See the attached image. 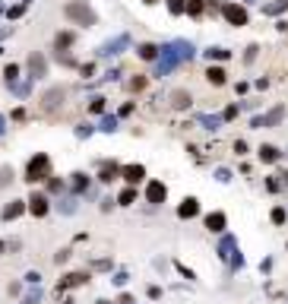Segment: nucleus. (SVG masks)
Listing matches in <instances>:
<instances>
[{"label": "nucleus", "instance_id": "nucleus-59", "mask_svg": "<svg viewBox=\"0 0 288 304\" xmlns=\"http://www.w3.org/2000/svg\"><path fill=\"white\" fill-rule=\"evenodd\" d=\"M6 251V241H0V254H3Z\"/></svg>", "mask_w": 288, "mask_h": 304}, {"label": "nucleus", "instance_id": "nucleus-63", "mask_svg": "<svg viewBox=\"0 0 288 304\" xmlns=\"http://www.w3.org/2000/svg\"><path fill=\"white\" fill-rule=\"evenodd\" d=\"M0 54H3V48H0Z\"/></svg>", "mask_w": 288, "mask_h": 304}, {"label": "nucleus", "instance_id": "nucleus-24", "mask_svg": "<svg viewBox=\"0 0 288 304\" xmlns=\"http://www.w3.org/2000/svg\"><path fill=\"white\" fill-rule=\"evenodd\" d=\"M238 251V241L231 238V234H225L222 238V244H219V257H222V260H231V254Z\"/></svg>", "mask_w": 288, "mask_h": 304}, {"label": "nucleus", "instance_id": "nucleus-50", "mask_svg": "<svg viewBox=\"0 0 288 304\" xmlns=\"http://www.w3.org/2000/svg\"><path fill=\"white\" fill-rule=\"evenodd\" d=\"M111 266H114L111 260H95V263H92V269H111Z\"/></svg>", "mask_w": 288, "mask_h": 304}, {"label": "nucleus", "instance_id": "nucleus-11", "mask_svg": "<svg viewBox=\"0 0 288 304\" xmlns=\"http://www.w3.org/2000/svg\"><path fill=\"white\" fill-rule=\"evenodd\" d=\"M203 225H206V232L222 234L225 228H228V215H225L222 209H216V212H206V215H203Z\"/></svg>", "mask_w": 288, "mask_h": 304}, {"label": "nucleus", "instance_id": "nucleus-19", "mask_svg": "<svg viewBox=\"0 0 288 304\" xmlns=\"http://www.w3.org/2000/svg\"><path fill=\"white\" fill-rule=\"evenodd\" d=\"M127 45H130V38H127V35H117L114 42H105L98 54H102V57H111V54H120V51L127 48Z\"/></svg>", "mask_w": 288, "mask_h": 304}, {"label": "nucleus", "instance_id": "nucleus-51", "mask_svg": "<svg viewBox=\"0 0 288 304\" xmlns=\"http://www.w3.org/2000/svg\"><path fill=\"white\" fill-rule=\"evenodd\" d=\"M114 203H117V197H105V200H102V212H108Z\"/></svg>", "mask_w": 288, "mask_h": 304}, {"label": "nucleus", "instance_id": "nucleus-34", "mask_svg": "<svg viewBox=\"0 0 288 304\" xmlns=\"http://www.w3.org/2000/svg\"><path fill=\"white\" fill-rule=\"evenodd\" d=\"M269 219H272V225H285V219H288V212L282 206H272V212H269Z\"/></svg>", "mask_w": 288, "mask_h": 304}, {"label": "nucleus", "instance_id": "nucleus-26", "mask_svg": "<svg viewBox=\"0 0 288 304\" xmlns=\"http://www.w3.org/2000/svg\"><path fill=\"white\" fill-rule=\"evenodd\" d=\"M203 54H206V60H209V64H212V60H216V64L231 60V51H228V48H209V51H203Z\"/></svg>", "mask_w": 288, "mask_h": 304}, {"label": "nucleus", "instance_id": "nucleus-13", "mask_svg": "<svg viewBox=\"0 0 288 304\" xmlns=\"http://www.w3.org/2000/svg\"><path fill=\"white\" fill-rule=\"evenodd\" d=\"M199 215V200L197 197H184L177 206V219H197Z\"/></svg>", "mask_w": 288, "mask_h": 304}, {"label": "nucleus", "instance_id": "nucleus-28", "mask_svg": "<svg viewBox=\"0 0 288 304\" xmlns=\"http://www.w3.org/2000/svg\"><path fill=\"white\" fill-rule=\"evenodd\" d=\"M117 124H120L117 114H105L102 124H98V130H102V133H114V130H117Z\"/></svg>", "mask_w": 288, "mask_h": 304}, {"label": "nucleus", "instance_id": "nucleus-17", "mask_svg": "<svg viewBox=\"0 0 288 304\" xmlns=\"http://www.w3.org/2000/svg\"><path fill=\"white\" fill-rule=\"evenodd\" d=\"M22 212H29V203H25V200H10V203L3 206V219H6V222L19 219Z\"/></svg>", "mask_w": 288, "mask_h": 304}, {"label": "nucleus", "instance_id": "nucleus-25", "mask_svg": "<svg viewBox=\"0 0 288 304\" xmlns=\"http://www.w3.org/2000/svg\"><path fill=\"white\" fill-rule=\"evenodd\" d=\"M57 209H60V212H64V215H73V212H76V209H79V197H76V193H73V197H60Z\"/></svg>", "mask_w": 288, "mask_h": 304}, {"label": "nucleus", "instance_id": "nucleus-52", "mask_svg": "<svg viewBox=\"0 0 288 304\" xmlns=\"http://www.w3.org/2000/svg\"><path fill=\"white\" fill-rule=\"evenodd\" d=\"M206 6H209V10H219V13H222V6H225V0H206Z\"/></svg>", "mask_w": 288, "mask_h": 304}, {"label": "nucleus", "instance_id": "nucleus-41", "mask_svg": "<svg viewBox=\"0 0 288 304\" xmlns=\"http://www.w3.org/2000/svg\"><path fill=\"white\" fill-rule=\"evenodd\" d=\"M25 282H29V285H38V282H42V273H38V269H29V273H25Z\"/></svg>", "mask_w": 288, "mask_h": 304}, {"label": "nucleus", "instance_id": "nucleus-3", "mask_svg": "<svg viewBox=\"0 0 288 304\" xmlns=\"http://www.w3.org/2000/svg\"><path fill=\"white\" fill-rule=\"evenodd\" d=\"M64 101H66V89H64V86H51V89H44L42 98H38V111H42V114H54V111L64 108Z\"/></svg>", "mask_w": 288, "mask_h": 304}, {"label": "nucleus", "instance_id": "nucleus-54", "mask_svg": "<svg viewBox=\"0 0 288 304\" xmlns=\"http://www.w3.org/2000/svg\"><path fill=\"white\" fill-rule=\"evenodd\" d=\"M127 279H130L127 273H117V276H114V285H127Z\"/></svg>", "mask_w": 288, "mask_h": 304}, {"label": "nucleus", "instance_id": "nucleus-1", "mask_svg": "<svg viewBox=\"0 0 288 304\" xmlns=\"http://www.w3.org/2000/svg\"><path fill=\"white\" fill-rule=\"evenodd\" d=\"M51 174H54V165H51V155L48 152H35L29 162H25V181H29L32 187L44 184Z\"/></svg>", "mask_w": 288, "mask_h": 304}, {"label": "nucleus", "instance_id": "nucleus-38", "mask_svg": "<svg viewBox=\"0 0 288 304\" xmlns=\"http://www.w3.org/2000/svg\"><path fill=\"white\" fill-rule=\"evenodd\" d=\"M238 114H241V105H228V108L222 111V117H225V120H234Z\"/></svg>", "mask_w": 288, "mask_h": 304}, {"label": "nucleus", "instance_id": "nucleus-48", "mask_svg": "<svg viewBox=\"0 0 288 304\" xmlns=\"http://www.w3.org/2000/svg\"><path fill=\"white\" fill-rule=\"evenodd\" d=\"M25 117H29V114H25V108H16V111L10 114V120H16V124H22Z\"/></svg>", "mask_w": 288, "mask_h": 304}, {"label": "nucleus", "instance_id": "nucleus-22", "mask_svg": "<svg viewBox=\"0 0 288 304\" xmlns=\"http://www.w3.org/2000/svg\"><path fill=\"white\" fill-rule=\"evenodd\" d=\"M158 54H162V48H158V45H152V42L136 45V57L139 60H158Z\"/></svg>", "mask_w": 288, "mask_h": 304}, {"label": "nucleus", "instance_id": "nucleus-30", "mask_svg": "<svg viewBox=\"0 0 288 304\" xmlns=\"http://www.w3.org/2000/svg\"><path fill=\"white\" fill-rule=\"evenodd\" d=\"M285 10H288V0H276V3H266V6H263L266 16H282Z\"/></svg>", "mask_w": 288, "mask_h": 304}, {"label": "nucleus", "instance_id": "nucleus-47", "mask_svg": "<svg viewBox=\"0 0 288 304\" xmlns=\"http://www.w3.org/2000/svg\"><path fill=\"white\" fill-rule=\"evenodd\" d=\"M76 70H79V76H92V73H95V64H79Z\"/></svg>", "mask_w": 288, "mask_h": 304}, {"label": "nucleus", "instance_id": "nucleus-39", "mask_svg": "<svg viewBox=\"0 0 288 304\" xmlns=\"http://www.w3.org/2000/svg\"><path fill=\"white\" fill-rule=\"evenodd\" d=\"M38 301H42V288L35 285V292H29V295H25V298H22V304H38Z\"/></svg>", "mask_w": 288, "mask_h": 304}, {"label": "nucleus", "instance_id": "nucleus-4", "mask_svg": "<svg viewBox=\"0 0 288 304\" xmlns=\"http://www.w3.org/2000/svg\"><path fill=\"white\" fill-rule=\"evenodd\" d=\"M222 19L228 25H234V29H244L247 23H250V13H247L244 3H238V0H225L222 6Z\"/></svg>", "mask_w": 288, "mask_h": 304}, {"label": "nucleus", "instance_id": "nucleus-31", "mask_svg": "<svg viewBox=\"0 0 288 304\" xmlns=\"http://www.w3.org/2000/svg\"><path fill=\"white\" fill-rule=\"evenodd\" d=\"M44 184H48V193H64V190H66V181H64V178H54V174H51Z\"/></svg>", "mask_w": 288, "mask_h": 304}, {"label": "nucleus", "instance_id": "nucleus-57", "mask_svg": "<svg viewBox=\"0 0 288 304\" xmlns=\"http://www.w3.org/2000/svg\"><path fill=\"white\" fill-rule=\"evenodd\" d=\"M3 124H6V117H0V133H3V130H6V127H3Z\"/></svg>", "mask_w": 288, "mask_h": 304}, {"label": "nucleus", "instance_id": "nucleus-61", "mask_svg": "<svg viewBox=\"0 0 288 304\" xmlns=\"http://www.w3.org/2000/svg\"><path fill=\"white\" fill-rule=\"evenodd\" d=\"M247 3H257V0H244V6H247Z\"/></svg>", "mask_w": 288, "mask_h": 304}, {"label": "nucleus", "instance_id": "nucleus-23", "mask_svg": "<svg viewBox=\"0 0 288 304\" xmlns=\"http://www.w3.org/2000/svg\"><path fill=\"white\" fill-rule=\"evenodd\" d=\"M136 200H139V190H136V187H130V184L117 193V206H133Z\"/></svg>", "mask_w": 288, "mask_h": 304}, {"label": "nucleus", "instance_id": "nucleus-62", "mask_svg": "<svg viewBox=\"0 0 288 304\" xmlns=\"http://www.w3.org/2000/svg\"><path fill=\"white\" fill-rule=\"evenodd\" d=\"M98 304H108V301H98Z\"/></svg>", "mask_w": 288, "mask_h": 304}, {"label": "nucleus", "instance_id": "nucleus-27", "mask_svg": "<svg viewBox=\"0 0 288 304\" xmlns=\"http://www.w3.org/2000/svg\"><path fill=\"white\" fill-rule=\"evenodd\" d=\"M146 86H149V76L136 73V76H133L130 83H127V89H130V92H136V95H139V92H146Z\"/></svg>", "mask_w": 288, "mask_h": 304}, {"label": "nucleus", "instance_id": "nucleus-29", "mask_svg": "<svg viewBox=\"0 0 288 304\" xmlns=\"http://www.w3.org/2000/svg\"><path fill=\"white\" fill-rule=\"evenodd\" d=\"M203 13H206V0H187V16L199 19Z\"/></svg>", "mask_w": 288, "mask_h": 304}, {"label": "nucleus", "instance_id": "nucleus-35", "mask_svg": "<svg viewBox=\"0 0 288 304\" xmlns=\"http://www.w3.org/2000/svg\"><path fill=\"white\" fill-rule=\"evenodd\" d=\"M89 111H92V114H105V98H102V95L89 98Z\"/></svg>", "mask_w": 288, "mask_h": 304}, {"label": "nucleus", "instance_id": "nucleus-53", "mask_svg": "<svg viewBox=\"0 0 288 304\" xmlns=\"http://www.w3.org/2000/svg\"><path fill=\"white\" fill-rule=\"evenodd\" d=\"M149 298L158 301V298H162V288H158V285H149Z\"/></svg>", "mask_w": 288, "mask_h": 304}, {"label": "nucleus", "instance_id": "nucleus-18", "mask_svg": "<svg viewBox=\"0 0 288 304\" xmlns=\"http://www.w3.org/2000/svg\"><path fill=\"white\" fill-rule=\"evenodd\" d=\"M190 105H193V95L187 89H174L171 92V108H174V111H187Z\"/></svg>", "mask_w": 288, "mask_h": 304}, {"label": "nucleus", "instance_id": "nucleus-14", "mask_svg": "<svg viewBox=\"0 0 288 304\" xmlns=\"http://www.w3.org/2000/svg\"><path fill=\"white\" fill-rule=\"evenodd\" d=\"M257 155H260V162H263V165H276V162L282 159L285 152L279 149V146H272V143H263V146L257 149Z\"/></svg>", "mask_w": 288, "mask_h": 304}, {"label": "nucleus", "instance_id": "nucleus-12", "mask_svg": "<svg viewBox=\"0 0 288 304\" xmlns=\"http://www.w3.org/2000/svg\"><path fill=\"white\" fill-rule=\"evenodd\" d=\"M120 178V165L117 162H102V168H98V184H111V181Z\"/></svg>", "mask_w": 288, "mask_h": 304}, {"label": "nucleus", "instance_id": "nucleus-56", "mask_svg": "<svg viewBox=\"0 0 288 304\" xmlns=\"http://www.w3.org/2000/svg\"><path fill=\"white\" fill-rule=\"evenodd\" d=\"M6 35H10V29H3V25H0V38H6Z\"/></svg>", "mask_w": 288, "mask_h": 304}, {"label": "nucleus", "instance_id": "nucleus-9", "mask_svg": "<svg viewBox=\"0 0 288 304\" xmlns=\"http://www.w3.org/2000/svg\"><path fill=\"white\" fill-rule=\"evenodd\" d=\"M165 200H168L165 181H146V203H149V206H162Z\"/></svg>", "mask_w": 288, "mask_h": 304}, {"label": "nucleus", "instance_id": "nucleus-33", "mask_svg": "<svg viewBox=\"0 0 288 304\" xmlns=\"http://www.w3.org/2000/svg\"><path fill=\"white\" fill-rule=\"evenodd\" d=\"M168 13H171V16H184V13H187V0H168Z\"/></svg>", "mask_w": 288, "mask_h": 304}, {"label": "nucleus", "instance_id": "nucleus-36", "mask_svg": "<svg viewBox=\"0 0 288 304\" xmlns=\"http://www.w3.org/2000/svg\"><path fill=\"white\" fill-rule=\"evenodd\" d=\"M257 54H260V45H247V51H244V64H253V60H257Z\"/></svg>", "mask_w": 288, "mask_h": 304}, {"label": "nucleus", "instance_id": "nucleus-37", "mask_svg": "<svg viewBox=\"0 0 288 304\" xmlns=\"http://www.w3.org/2000/svg\"><path fill=\"white\" fill-rule=\"evenodd\" d=\"M231 149H234V155H247V152H250V146H247V140H234Z\"/></svg>", "mask_w": 288, "mask_h": 304}, {"label": "nucleus", "instance_id": "nucleus-42", "mask_svg": "<svg viewBox=\"0 0 288 304\" xmlns=\"http://www.w3.org/2000/svg\"><path fill=\"white\" fill-rule=\"evenodd\" d=\"M70 254H73L70 247H64V251H57V254H54V263H57V266H60V263H66V260H70Z\"/></svg>", "mask_w": 288, "mask_h": 304}, {"label": "nucleus", "instance_id": "nucleus-40", "mask_svg": "<svg viewBox=\"0 0 288 304\" xmlns=\"http://www.w3.org/2000/svg\"><path fill=\"white\" fill-rule=\"evenodd\" d=\"M13 184V168H0V187Z\"/></svg>", "mask_w": 288, "mask_h": 304}, {"label": "nucleus", "instance_id": "nucleus-5", "mask_svg": "<svg viewBox=\"0 0 288 304\" xmlns=\"http://www.w3.org/2000/svg\"><path fill=\"white\" fill-rule=\"evenodd\" d=\"M282 120H285V108H282V105H276L272 111L250 117V127H253V130H269V127H279Z\"/></svg>", "mask_w": 288, "mask_h": 304}, {"label": "nucleus", "instance_id": "nucleus-21", "mask_svg": "<svg viewBox=\"0 0 288 304\" xmlns=\"http://www.w3.org/2000/svg\"><path fill=\"white\" fill-rule=\"evenodd\" d=\"M73 45H76V32L64 29V32H57V35H54V48L57 51H70Z\"/></svg>", "mask_w": 288, "mask_h": 304}, {"label": "nucleus", "instance_id": "nucleus-16", "mask_svg": "<svg viewBox=\"0 0 288 304\" xmlns=\"http://www.w3.org/2000/svg\"><path fill=\"white\" fill-rule=\"evenodd\" d=\"M197 124L203 127V130L216 133V130H222V127H225V117H222V114H199V117H197Z\"/></svg>", "mask_w": 288, "mask_h": 304}, {"label": "nucleus", "instance_id": "nucleus-46", "mask_svg": "<svg viewBox=\"0 0 288 304\" xmlns=\"http://www.w3.org/2000/svg\"><path fill=\"white\" fill-rule=\"evenodd\" d=\"M133 111H136V105H133V101H127V105H124V108L117 111V117H130Z\"/></svg>", "mask_w": 288, "mask_h": 304}, {"label": "nucleus", "instance_id": "nucleus-49", "mask_svg": "<svg viewBox=\"0 0 288 304\" xmlns=\"http://www.w3.org/2000/svg\"><path fill=\"white\" fill-rule=\"evenodd\" d=\"M22 13H25V3H19V6H13V10H10V19H19V16H22Z\"/></svg>", "mask_w": 288, "mask_h": 304}, {"label": "nucleus", "instance_id": "nucleus-8", "mask_svg": "<svg viewBox=\"0 0 288 304\" xmlns=\"http://www.w3.org/2000/svg\"><path fill=\"white\" fill-rule=\"evenodd\" d=\"M25 70H29V79H32V83H35V79H44V76H48V60H44V54L32 51L29 60H25Z\"/></svg>", "mask_w": 288, "mask_h": 304}, {"label": "nucleus", "instance_id": "nucleus-10", "mask_svg": "<svg viewBox=\"0 0 288 304\" xmlns=\"http://www.w3.org/2000/svg\"><path fill=\"white\" fill-rule=\"evenodd\" d=\"M86 282H89V269H79V273H66L64 279L57 282V298H60V292H66V288H83Z\"/></svg>", "mask_w": 288, "mask_h": 304}, {"label": "nucleus", "instance_id": "nucleus-15", "mask_svg": "<svg viewBox=\"0 0 288 304\" xmlns=\"http://www.w3.org/2000/svg\"><path fill=\"white\" fill-rule=\"evenodd\" d=\"M89 184H92V181H89V174H86V171H73L70 174V190L76 193V197L89 193Z\"/></svg>", "mask_w": 288, "mask_h": 304}, {"label": "nucleus", "instance_id": "nucleus-44", "mask_svg": "<svg viewBox=\"0 0 288 304\" xmlns=\"http://www.w3.org/2000/svg\"><path fill=\"white\" fill-rule=\"evenodd\" d=\"M216 181L228 184V181H231V171H228V168H216Z\"/></svg>", "mask_w": 288, "mask_h": 304}, {"label": "nucleus", "instance_id": "nucleus-32", "mask_svg": "<svg viewBox=\"0 0 288 304\" xmlns=\"http://www.w3.org/2000/svg\"><path fill=\"white\" fill-rule=\"evenodd\" d=\"M3 79H6V86L16 83V79H19V64H6L3 67Z\"/></svg>", "mask_w": 288, "mask_h": 304}, {"label": "nucleus", "instance_id": "nucleus-7", "mask_svg": "<svg viewBox=\"0 0 288 304\" xmlns=\"http://www.w3.org/2000/svg\"><path fill=\"white\" fill-rule=\"evenodd\" d=\"M120 181L130 187H139L146 181V165H139V162H130V165H120Z\"/></svg>", "mask_w": 288, "mask_h": 304}, {"label": "nucleus", "instance_id": "nucleus-43", "mask_svg": "<svg viewBox=\"0 0 288 304\" xmlns=\"http://www.w3.org/2000/svg\"><path fill=\"white\" fill-rule=\"evenodd\" d=\"M92 133H95V127H92V124H79L76 127V137H92Z\"/></svg>", "mask_w": 288, "mask_h": 304}, {"label": "nucleus", "instance_id": "nucleus-60", "mask_svg": "<svg viewBox=\"0 0 288 304\" xmlns=\"http://www.w3.org/2000/svg\"><path fill=\"white\" fill-rule=\"evenodd\" d=\"M64 304H76V301H73V298H66V301H64Z\"/></svg>", "mask_w": 288, "mask_h": 304}, {"label": "nucleus", "instance_id": "nucleus-2", "mask_svg": "<svg viewBox=\"0 0 288 304\" xmlns=\"http://www.w3.org/2000/svg\"><path fill=\"white\" fill-rule=\"evenodd\" d=\"M64 16L70 19L73 25H95L98 23V16H95V10L89 6V0H66L64 3Z\"/></svg>", "mask_w": 288, "mask_h": 304}, {"label": "nucleus", "instance_id": "nucleus-6", "mask_svg": "<svg viewBox=\"0 0 288 304\" xmlns=\"http://www.w3.org/2000/svg\"><path fill=\"white\" fill-rule=\"evenodd\" d=\"M25 203H29V212L35 215V219H44V215L51 212V197H48V193H42V190H32Z\"/></svg>", "mask_w": 288, "mask_h": 304}, {"label": "nucleus", "instance_id": "nucleus-20", "mask_svg": "<svg viewBox=\"0 0 288 304\" xmlns=\"http://www.w3.org/2000/svg\"><path fill=\"white\" fill-rule=\"evenodd\" d=\"M206 83L216 86V89H219V86H225V83H228V73H225V67H212V64H209V70H206Z\"/></svg>", "mask_w": 288, "mask_h": 304}, {"label": "nucleus", "instance_id": "nucleus-58", "mask_svg": "<svg viewBox=\"0 0 288 304\" xmlns=\"http://www.w3.org/2000/svg\"><path fill=\"white\" fill-rule=\"evenodd\" d=\"M143 3H146V6H155V3H158V0H143Z\"/></svg>", "mask_w": 288, "mask_h": 304}, {"label": "nucleus", "instance_id": "nucleus-45", "mask_svg": "<svg viewBox=\"0 0 288 304\" xmlns=\"http://www.w3.org/2000/svg\"><path fill=\"white\" fill-rule=\"evenodd\" d=\"M266 190L279 193V190H282V181H276V178H266Z\"/></svg>", "mask_w": 288, "mask_h": 304}, {"label": "nucleus", "instance_id": "nucleus-55", "mask_svg": "<svg viewBox=\"0 0 288 304\" xmlns=\"http://www.w3.org/2000/svg\"><path fill=\"white\" fill-rule=\"evenodd\" d=\"M247 89H250V83H238V86H234V92H238V95H244Z\"/></svg>", "mask_w": 288, "mask_h": 304}]
</instances>
